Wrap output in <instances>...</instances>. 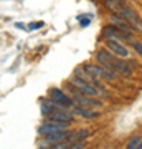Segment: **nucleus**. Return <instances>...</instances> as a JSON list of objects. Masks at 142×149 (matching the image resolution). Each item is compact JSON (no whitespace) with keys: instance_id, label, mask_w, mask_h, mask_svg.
Wrapping results in <instances>:
<instances>
[{"instance_id":"f257e3e1","label":"nucleus","mask_w":142,"mask_h":149,"mask_svg":"<svg viewBox=\"0 0 142 149\" xmlns=\"http://www.w3.org/2000/svg\"><path fill=\"white\" fill-rule=\"evenodd\" d=\"M103 38L104 40H117V42H124V43H131L134 40V33L132 32H126V30H121V28H117L116 25H104L103 27V32H101Z\"/></svg>"},{"instance_id":"f03ea898","label":"nucleus","mask_w":142,"mask_h":149,"mask_svg":"<svg viewBox=\"0 0 142 149\" xmlns=\"http://www.w3.org/2000/svg\"><path fill=\"white\" fill-rule=\"evenodd\" d=\"M116 13H119V15H121L126 22H129V25L132 27V30H134V32L142 33V20L139 18V15H137V12L134 10V8L124 5L122 8H119Z\"/></svg>"},{"instance_id":"7ed1b4c3","label":"nucleus","mask_w":142,"mask_h":149,"mask_svg":"<svg viewBox=\"0 0 142 149\" xmlns=\"http://www.w3.org/2000/svg\"><path fill=\"white\" fill-rule=\"evenodd\" d=\"M74 104H79V106H84V108H93V109H98V108H103L104 103L103 100H99L98 96H88L84 93H78V95H73Z\"/></svg>"},{"instance_id":"20e7f679","label":"nucleus","mask_w":142,"mask_h":149,"mask_svg":"<svg viewBox=\"0 0 142 149\" xmlns=\"http://www.w3.org/2000/svg\"><path fill=\"white\" fill-rule=\"evenodd\" d=\"M104 48H107L112 55H116L117 58H129L131 56L129 47H126L122 42H117V40H106Z\"/></svg>"},{"instance_id":"39448f33","label":"nucleus","mask_w":142,"mask_h":149,"mask_svg":"<svg viewBox=\"0 0 142 149\" xmlns=\"http://www.w3.org/2000/svg\"><path fill=\"white\" fill-rule=\"evenodd\" d=\"M48 96L53 98L55 101H58V103H61V104H64V106H68V108H71L74 104L73 98L66 93V90L58 88V86H51V88L48 90Z\"/></svg>"},{"instance_id":"423d86ee","label":"nucleus","mask_w":142,"mask_h":149,"mask_svg":"<svg viewBox=\"0 0 142 149\" xmlns=\"http://www.w3.org/2000/svg\"><path fill=\"white\" fill-rule=\"evenodd\" d=\"M94 58H96V63L103 65V66H106V68H112V66H114V63H116L117 56L111 53L107 48H101V50H98V52H96Z\"/></svg>"},{"instance_id":"0eeeda50","label":"nucleus","mask_w":142,"mask_h":149,"mask_svg":"<svg viewBox=\"0 0 142 149\" xmlns=\"http://www.w3.org/2000/svg\"><path fill=\"white\" fill-rule=\"evenodd\" d=\"M73 111L74 116H79V118H84V119H98L101 116V113L98 109H93V108H84V106H79V104H73L69 108Z\"/></svg>"},{"instance_id":"6e6552de","label":"nucleus","mask_w":142,"mask_h":149,"mask_svg":"<svg viewBox=\"0 0 142 149\" xmlns=\"http://www.w3.org/2000/svg\"><path fill=\"white\" fill-rule=\"evenodd\" d=\"M46 118H50V119H53V121H63V123H74V119H76V116L73 114V111L71 109H53L50 114H48Z\"/></svg>"},{"instance_id":"1a4fd4ad","label":"nucleus","mask_w":142,"mask_h":149,"mask_svg":"<svg viewBox=\"0 0 142 149\" xmlns=\"http://www.w3.org/2000/svg\"><path fill=\"white\" fill-rule=\"evenodd\" d=\"M112 68L117 71V74H119V76H124V78H131L132 73H134L132 65L127 61V58H117Z\"/></svg>"},{"instance_id":"9d476101","label":"nucleus","mask_w":142,"mask_h":149,"mask_svg":"<svg viewBox=\"0 0 142 149\" xmlns=\"http://www.w3.org/2000/svg\"><path fill=\"white\" fill-rule=\"evenodd\" d=\"M109 23L116 25V27H117V28H121V30H126V32H134V30H132V27L129 25V22H126L121 15H119V13H116V12H114V13L111 15Z\"/></svg>"},{"instance_id":"9b49d317","label":"nucleus","mask_w":142,"mask_h":149,"mask_svg":"<svg viewBox=\"0 0 142 149\" xmlns=\"http://www.w3.org/2000/svg\"><path fill=\"white\" fill-rule=\"evenodd\" d=\"M84 66H86V70H88V73H89L91 76H94V78H101V76H103V70H104L103 65H99V63H86Z\"/></svg>"},{"instance_id":"f8f14e48","label":"nucleus","mask_w":142,"mask_h":149,"mask_svg":"<svg viewBox=\"0 0 142 149\" xmlns=\"http://www.w3.org/2000/svg\"><path fill=\"white\" fill-rule=\"evenodd\" d=\"M117 78H119V74H117L116 70H114V68H106V66H104L101 80L107 81V83H112V81H117Z\"/></svg>"},{"instance_id":"ddd939ff","label":"nucleus","mask_w":142,"mask_h":149,"mask_svg":"<svg viewBox=\"0 0 142 149\" xmlns=\"http://www.w3.org/2000/svg\"><path fill=\"white\" fill-rule=\"evenodd\" d=\"M124 5H126L124 0H104V7L107 8V10H111V12H117Z\"/></svg>"},{"instance_id":"4468645a","label":"nucleus","mask_w":142,"mask_h":149,"mask_svg":"<svg viewBox=\"0 0 142 149\" xmlns=\"http://www.w3.org/2000/svg\"><path fill=\"white\" fill-rule=\"evenodd\" d=\"M91 136V131L89 129H78V131H74L73 134H71V138H69V141H81V139H86V138H89Z\"/></svg>"},{"instance_id":"2eb2a0df","label":"nucleus","mask_w":142,"mask_h":149,"mask_svg":"<svg viewBox=\"0 0 142 149\" xmlns=\"http://www.w3.org/2000/svg\"><path fill=\"white\" fill-rule=\"evenodd\" d=\"M76 20L79 22V27L81 28H86L91 25V22H93V13H81V15L76 17Z\"/></svg>"},{"instance_id":"dca6fc26","label":"nucleus","mask_w":142,"mask_h":149,"mask_svg":"<svg viewBox=\"0 0 142 149\" xmlns=\"http://www.w3.org/2000/svg\"><path fill=\"white\" fill-rule=\"evenodd\" d=\"M73 74H76V76H79V78H84V80H91L93 76H91L89 73H88V70H86V66H78V68H74Z\"/></svg>"},{"instance_id":"f3484780","label":"nucleus","mask_w":142,"mask_h":149,"mask_svg":"<svg viewBox=\"0 0 142 149\" xmlns=\"http://www.w3.org/2000/svg\"><path fill=\"white\" fill-rule=\"evenodd\" d=\"M141 134H134V136H131V139L127 141L126 148L127 149H137V146H139V143H141Z\"/></svg>"},{"instance_id":"a211bd4d","label":"nucleus","mask_w":142,"mask_h":149,"mask_svg":"<svg viewBox=\"0 0 142 149\" xmlns=\"http://www.w3.org/2000/svg\"><path fill=\"white\" fill-rule=\"evenodd\" d=\"M45 27V22L38 20V22H30V23H26V32H35L38 28Z\"/></svg>"},{"instance_id":"6ab92c4d","label":"nucleus","mask_w":142,"mask_h":149,"mask_svg":"<svg viewBox=\"0 0 142 149\" xmlns=\"http://www.w3.org/2000/svg\"><path fill=\"white\" fill-rule=\"evenodd\" d=\"M129 45H131L132 50H134V52H136V53L142 58V42H139V40H136V38H134V40L129 43Z\"/></svg>"},{"instance_id":"aec40b11","label":"nucleus","mask_w":142,"mask_h":149,"mask_svg":"<svg viewBox=\"0 0 142 149\" xmlns=\"http://www.w3.org/2000/svg\"><path fill=\"white\" fill-rule=\"evenodd\" d=\"M86 148V141H71V146H69V149H83Z\"/></svg>"},{"instance_id":"412c9836","label":"nucleus","mask_w":142,"mask_h":149,"mask_svg":"<svg viewBox=\"0 0 142 149\" xmlns=\"http://www.w3.org/2000/svg\"><path fill=\"white\" fill-rule=\"evenodd\" d=\"M15 28H20V30H26V25H25V23H18V22H17V23H15Z\"/></svg>"},{"instance_id":"4be33fe9","label":"nucleus","mask_w":142,"mask_h":149,"mask_svg":"<svg viewBox=\"0 0 142 149\" xmlns=\"http://www.w3.org/2000/svg\"><path fill=\"white\" fill-rule=\"evenodd\" d=\"M137 149H142V139H141V143H139V146H137Z\"/></svg>"}]
</instances>
